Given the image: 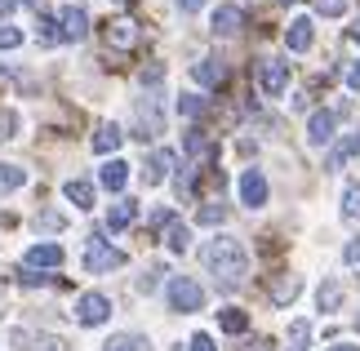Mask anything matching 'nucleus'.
Instances as JSON below:
<instances>
[{"label":"nucleus","mask_w":360,"mask_h":351,"mask_svg":"<svg viewBox=\"0 0 360 351\" xmlns=\"http://www.w3.org/2000/svg\"><path fill=\"white\" fill-rule=\"evenodd\" d=\"M307 338H311V325L307 320H294V325H289V347L285 351H307Z\"/></svg>","instance_id":"nucleus-28"},{"label":"nucleus","mask_w":360,"mask_h":351,"mask_svg":"<svg viewBox=\"0 0 360 351\" xmlns=\"http://www.w3.org/2000/svg\"><path fill=\"white\" fill-rule=\"evenodd\" d=\"M165 245H169L174 254H187V249H191V227L178 222V218H169V222H165Z\"/></svg>","instance_id":"nucleus-19"},{"label":"nucleus","mask_w":360,"mask_h":351,"mask_svg":"<svg viewBox=\"0 0 360 351\" xmlns=\"http://www.w3.org/2000/svg\"><path fill=\"white\" fill-rule=\"evenodd\" d=\"M240 205H249V209L267 205V178H262V170H245L240 174Z\"/></svg>","instance_id":"nucleus-11"},{"label":"nucleus","mask_w":360,"mask_h":351,"mask_svg":"<svg viewBox=\"0 0 360 351\" xmlns=\"http://www.w3.org/2000/svg\"><path fill=\"white\" fill-rule=\"evenodd\" d=\"M98 182H103L107 191H124V182H129V165H124V160H107Z\"/></svg>","instance_id":"nucleus-20"},{"label":"nucleus","mask_w":360,"mask_h":351,"mask_svg":"<svg viewBox=\"0 0 360 351\" xmlns=\"http://www.w3.org/2000/svg\"><path fill=\"white\" fill-rule=\"evenodd\" d=\"M174 151L169 147H156V151H151V156H147V165H143V182H147V187H156V182H165V178H169V170H174Z\"/></svg>","instance_id":"nucleus-12"},{"label":"nucleus","mask_w":360,"mask_h":351,"mask_svg":"<svg viewBox=\"0 0 360 351\" xmlns=\"http://www.w3.org/2000/svg\"><path fill=\"white\" fill-rule=\"evenodd\" d=\"M22 267H27V272H49V267H63V245H53V241L32 245L22 254Z\"/></svg>","instance_id":"nucleus-7"},{"label":"nucleus","mask_w":360,"mask_h":351,"mask_svg":"<svg viewBox=\"0 0 360 351\" xmlns=\"http://www.w3.org/2000/svg\"><path fill=\"white\" fill-rule=\"evenodd\" d=\"M258 89L267 98H281L289 89V63L285 58H262L258 63Z\"/></svg>","instance_id":"nucleus-6"},{"label":"nucleus","mask_w":360,"mask_h":351,"mask_svg":"<svg viewBox=\"0 0 360 351\" xmlns=\"http://www.w3.org/2000/svg\"><path fill=\"white\" fill-rule=\"evenodd\" d=\"M112 320V298L107 293H80L76 298V325H85V329H94V325H107Z\"/></svg>","instance_id":"nucleus-5"},{"label":"nucleus","mask_w":360,"mask_h":351,"mask_svg":"<svg viewBox=\"0 0 360 351\" xmlns=\"http://www.w3.org/2000/svg\"><path fill=\"white\" fill-rule=\"evenodd\" d=\"M329 351H360V347H356V343H334Z\"/></svg>","instance_id":"nucleus-41"},{"label":"nucleus","mask_w":360,"mask_h":351,"mask_svg":"<svg viewBox=\"0 0 360 351\" xmlns=\"http://www.w3.org/2000/svg\"><path fill=\"white\" fill-rule=\"evenodd\" d=\"M187 156H210V138H205L200 129L187 134Z\"/></svg>","instance_id":"nucleus-31"},{"label":"nucleus","mask_w":360,"mask_h":351,"mask_svg":"<svg viewBox=\"0 0 360 351\" xmlns=\"http://www.w3.org/2000/svg\"><path fill=\"white\" fill-rule=\"evenodd\" d=\"M13 129H18V116H13V111H0V138H13Z\"/></svg>","instance_id":"nucleus-36"},{"label":"nucleus","mask_w":360,"mask_h":351,"mask_svg":"<svg viewBox=\"0 0 360 351\" xmlns=\"http://www.w3.org/2000/svg\"><path fill=\"white\" fill-rule=\"evenodd\" d=\"M342 262H347V267H360V241H352L347 249H342Z\"/></svg>","instance_id":"nucleus-38"},{"label":"nucleus","mask_w":360,"mask_h":351,"mask_svg":"<svg viewBox=\"0 0 360 351\" xmlns=\"http://www.w3.org/2000/svg\"><path fill=\"white\" fill-rule=\"evenodd\" d=\"M36 227H40V231H63V227H67V218H63V214H53V209H45V214L36 218Z\"/></svg>","instance_id":"nucleus-32"},{"label":"nucleus","mask_w":360,"mask_h":351,"mask_svg":"<svg viewBox=\"0 0 360 351\" xmlns=\"http://www.w3.org/2000/svg\"><path fill=\"white\" fill-rule=\"evenodd\" d=\"M18 45H22L18 27H0V49H18Z\"/></svg>","instance_id":"nucleus-35"},{"label":"nucleus","mask_w":360,"mask_h":351,"mask_svg":"<svg viewBox=\"0 0 360 351\" xmlns=\"http://www.w3.org/2000/svg\"><path fill=\"white\" fill-rule=\"evenodd\" d=\"M58 36H63V40H85V36H89V13L80 9V5L58 9Z\"/></svg>","instance_id":"nucleus-8"},{"label":"nucleus","mask_w":360,"mask_h":351,"mask_svg":"<svg viewBox=\"0 0 360 351\" xmlns=\"http://www.w3.org/2000/svg\"><path fill=\"white\" fill-rule=\"evenodd\" d=\"M174 5L183 9V13H196V9H205V0H174Z\"/></svg>","instance_id":"nucleus-40"},{"label":"nucleus","mask_w":360,"mask_h":351,"mask_svg":"<svg viewBox=\"0 0 360 351\" xmlns=\"http://www.w3.org/2000/svg\"><path fill=\"white\" fill-rule=\"evenodd\" d=\"M352 40H360V18H356V27H352Z\"/></svg>","instance_id":"nucleus-43"},{"label":"nucleus","mask_w":360,"mask_h":351,"mask_svg":"<svg viewBox=\"0 0 360 351\" xmlns=\"http://www.w3.org/2000/svg\"><path fill=\"white\" fill-rule=\"evenodd\" d=\"M311 40H316L311 18H294V23L285 27V49H289V53H307V49H311Z\"/></svg>","instance_id":"nucleus-13"},{"label":"nucleus","mask_w":360,"mask_h":351,"mask_svg":"<svg viewBox=\"0 0 360 351\" xmlns=\"http://www.w3.org/2000/svg\"><path fill=\"white\" fill-rule=\"evenodd\" d=\"M165 298H169L174 312H200L205 307V289H200V280H191V276H169V285H165Z\"/></svg>","instance_id":"nucleus-2"},{"label":"nucleus","mask_w":360,"mask_h":351,"mask_svg":"<svg viewBox=\"0 0 360 351\" xmlns=\"http://www.w3.org/2000/svg\"><path fill=\"white\" fill-rule=\"evenodd\" d=\"M342 218L347 222L360 218V182H347V187H342Z\"/></svg>","instance_id":"nucleus-27"},{"label":"nucleus","mask_w":360,"mask_h":351,"mask_svg":"<svg viewBox=\"0 0 360 351\" xmlns=\"http://www.w3.org/2000/svg\"><path fill=\"white\" fill-rule=\"evenodd\" d=\"M347 89H352V94H360V58L347 67Z\"/></svg>","instance_id":"nucleus-39"},{"label":"nucleus","mask_w":360,"mask_h":351,"mask_svg":"<svg viewBox=\"0 0 360 351\" xmlns=\"http://www.w3.org/2000/svg\"><path fill=\"white\" fill-rule=\"evenodd\" d=\"M22 182H27V170H18V165H0V196L18 191Z\"/></svg>","instance_id":"nucleus-26"},{"label":"nucleus","mask_w":360,"mask_h":351,"mask_svg":"<svg viewBox=\"0 0 360 351\" xmlns=\"http://www.w3.org/2000/svg\"><path fill=\"white\" fill-rule=\"evenodd\" d=\"M316 307H321L325 316H334L342 307V285H338V280H325V285L316 289Z\"/></svg>","instance_id":"nucleus-22"},{"label":"nucleus","mask_w":360,"mask_h":351,"mask_svg":"<svg viewBox=\"0 0 360 351\" xmlns=\"http://www.w3.org/2000/svg\"><path fill=\"white\" fill-rule=\"evenodd\" d=\"M134 40H138V23H134V18H116V23H107V45L129 49Z\"/></svg>","instance_id":"nucleus-17"},{"label":"nucleus","mask_w":360,"mask_h":351,"mask_svg":"<svg viewBox=\"0 0 360 351\" xmlns=\"http://www.w3.org/2000/svg\"><path fill=\"white\" fill-rule=\"evenodd\" d=\"M63 196H67L76 209H94V182H85V178H72V182L63 187Z\"/></svg>","instance_id":"nucleus-23"},{"label":"nucleus","mask_w":360,"mask_h":351,"mask_svg":"<svg viewBox=\"0 0 360 351\" xmlns=\"http://www.w3.org/2000/svg\"><path fill=\"white\" fill-rule=\"evenodd\" d=\"M218 325H223V333H245L249 316L240 312V307H223V312H218Z\"/></svg>","instance_id":"nucleus-25"},{"label":"nucleus","mask_w":360,"mask_h":351,"mask_svg":"<svg viewBox=\"0 0 360 351\" xmlns=\"http://www.w3.org/2000/svg\"><path fill=\"white\" fill-rule=\"evenodd\" d=\"M187 351H218V347H214V338H210V333H196V338L187 343Z\"/></svg>","instance_id":"nucleus-37"},{"label":"nucleus","mask_w":360,"mask_h":351,"mask_svg":"<svg viewBox=\"0 0 360 351\" xmlns=\"http://www.w3.org/2000/svg\"><path fill=\"white\" fill-rule=\"evenodd\" d=\"M178 111H183V116H200V111H205V98L183 94V98H178Z\"/></svg>","instance_id":"nucleus-34"},{"label":"nucleus","mask_w":360,"mask_h":351,"mask_svg":"<svg viewBox=\"0 0 360 351\" xmlns=\"http://www.w3.org/2000/svg\"><path fill=\"white\" fill-rule=\"evenodd\" d=\"M298 289H302V280H298V276H281V280H276V285H271V302L289 307V302L298 298Z\"/></svg>","instance_id":"nucleus-24"},{"label":"nucleus","mask_w":360,"mask_h":351,"mask_svg":"<svg viewBox=\"0 0 360 351\" xmlns=\"http://www.w3.org/2000/svg\"><path fill=\"white\" fill-rule=\"evenodd\" d=\"M103 351H143V343L134 338V333H116V338H107Z\"/></svg>","instance_id":"nucleus-29"},{"label":"nucleus","mask_w":360,"mask_h":351,"mask_svg":"<svg viewBox=\"0 0 360 351\" xmlns=\"http://www.w3.org/2000/svg\"><path fill=\"white\" fill-rule=\"evenodd\" d=\"M120 143H124V134L116 125H98V129H94V151H98V156H112Z\"/></svg>","instance_id":"nucleus-21"},{"label":"nucleus","mask_w":360,"mask_h":351,"mask_svg":"<svg viewBox=\"0 0 360 351\" xmlns=\"http://www.w3.org/2000/svg\"><path fill=\"white\" fill-rule=\"evenodd\" d=\"M316 13H325V18H342V13H347V0H316Z\"/></svg>","instance_id":"nucleus-33"},{"label":"nucleus","mask_w":360,"mask_h":351,"mask_svg":"<svg viewBox=\"0 0 360 351\" xmlns=\"http://www.w3.org/2000/svg\"><path fill=\"white\" fill-rule=\"evenodd\" d=\"M223 218H227V205H223V200H214V205L200 209V222H205V227H218Z\"/></svg>","instance_id":"nucleus-30"},{"label":"nucleus","mask_w":360,"mask_h":351,"mask_svg":"<svg viewBox=\"0 0 360 351\" xmlns=\"http://www.w3.org/2000/svg\"><path fill=\"white\" fill-rule=\"evenodd\" d=\"M240 23H245V13L236 5H218L214 9V36H236Z\"/></svg>","instance_id":"nucleus-16"},{"label":"nucleus","mask_w":360,"mask_h":351,"mask_svg":"<svg viewBox=\"0 0 360 351\" xmlns=\"http://www.w3.org/2000/svg\"><path fill=\"white\" fill-rule=\"evenodd\" d=\"M356 329H360V316H356Z\"/></svg>","instance_id":"nucleus-44"},{"label":"nucleus","mask_w":360,"mask_h":351,"mask_svg":"<svg viewBox=\"0 0 360 351\" xmlns=\"http://www.w3.org/2000/svg\"><path fill=\"white\" fill-rule=\"evenodd\" d=\"M9 343L18 347V351H63V338H53V333H36V329H13L9 333Z\"/></svg>","instance_id":"nucleus-10"},{"label":"nucleus","mask_w":360,"mask_h":351,"mask_svg":"<svg viewBox=\"0 0 360 351\" xmlns=\"http://www.w3.org/2000/svg\"><path fill=\"white\" fill-rule=\"evenodd\" d=\"M352 156H360V129H352L347 138H338V143L329 147V156H325V170L334 174V170H342V165H347Z\"/></svg>","instance_id":"nucleus-14"},{"label":"nucleus","mask_w":360,"mask_h":351,"mask_svg":"<svg viewBox=\"0 0 360 351\" xmlns=\"http://www.w3.org/2000/svg\"><path fill=\"white\" fill-rule=\"evenodd\" d=\"M134 218H138V205H134V200H116L112 209H107V231H124V227H134Z\"/></svg>","instance_id":"nucleus-18"},{"label":"nucleus","mask_w":360,"mask_h":351,"mask_svg":"<svg viewBox=\"0 0 360 351\" xmlns=\"http://www.w3.org/2000/svg\"><path fill=\"white\" fill-rule=\"evenodd\" d=\"M200 262H205V272H210L223 289H236L240 280L249 276V249L236 241V236H214V241H205Z\"/></svg>","instance_id":"nucleus-1"},{"label":"nucleus","mask_w":360,"mask_h":351,"mask_svg":"<svg viewBox=\"0 0 360 351\" xmlns=\"http://www.w3.org/2000/svg\"><path fill=\"white\" fill-rule=\"evenodd\" d=\"M13 5H18V0H0V13H5V9H13Z\"/></svg>","instance_id":"nucleus-42"},{"label":"nucleus","mask_w":360,"mask_h":351,"mask_svg":"<svg viewBox=\"0 0 360 351\" xmlns=\"http://www.w3.org/2000/svg\"><path fill=\"white\" fill-rule=\"evenodd\" d=\"M223 63H218V58H200L196 67H191V80H196V85H205V89H218V85H223Z\"/></svg>","instance_id":"nucleus-15"},{"label":"nucleus","mask_w":360,"mask_h":351,"mask_svg":"<svg viewBox=\"0 0 360 351\" xmlns=\"http://www.w3.org/2000/svg\"><path fill=\"white\" fill-rule=\"evenodd\" d=\"M334 125H338V111H311V120H307V143L311 147H329L334 143Z\"/></svg>","instance_id":"nucleus-9"},{"label":"nucleus","mask_w":360,"mask_h":351,"mask_svg":"<svg viewBox=\"0 0 360 351\" xmlns=\"http://www.w3.org/2000/svg\"><path fill=\"white\" fill-rule=\"evenodd\" d=\"M156 134H165V107H160L156 85H151L138 98V138H156Z\"/></svg>","instance_id":"nucleus-4"},{"label":"nucleus","mask_w":360,"mask_h":351,"mask_svg":"<svg viewBox=\"0 0 360 351\" xmlns=\"http://www.w3.org/2000/svg\"><path fill=\"white\" fill-rule=\"evenodd\" d=\"M116 267H124V254L116 245H107L98 231L89 236V245H85V272L89 276H103V272H116Z\"/></svg>","instance_id":"nucleus-3"}]
</instances>
